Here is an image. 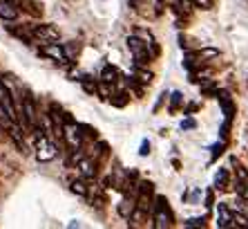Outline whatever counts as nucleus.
Masks as SVG:
<instances>
[{"label":"nucleus","instance_id":"nucleus-1","mask_svg":"<svg viewBox=\"0 0 248 229\" xmlns=\"http://www.w3.org/2000/svg\"><path fill=\"white\" fill-rule=\"evenodd\" d=\"M177 218L170 202H168L166 195H155V207H152V227L155 229H168L174 227Z\"/></svg>","mask_w":248,"mask_h":229},{"label":"nucleus","instance_id":"nucleus-2","mask_svg":"<svg viewBox=\"0 0 248 229\" xmlns=\"http://www.w3.org/2000/svg\"><path fill=\"white\" fill-rule=\"evenodd\" d=\"M127 50H130V54H132L134 59V65H148L155 56H152L150 47H148V43L143 41V38H139V36H127Z\"/></svg>","mask_w":248,"mask_h":229},{"label":"nucleus","instance_id":"nucleus-3","mask_svg":"<svg viewBox=\"0 0 248 229\" xmlns=\"http://www.w3.org/2000/svg\"><path fill=\"white\" fill-rule=\"evenodd\" d=\"M41 54L47 56V59L56 61L58 65H69L72 63V59H69L67 52H65V45H58V43H45V45H41Z\"/></svg>","mask_w":248,"mask_h":229},{"label":"nucleus","instance_id":"nucleus-4","mask_svg":"<svg viewBox=\"0 0 248 229\" xmlns=\"http://www.w3.org/2000/svg\"><path fill=\"white\" fill-rule=\"evenodd\" d=\"M36 158H38V162H52L56 158V146L47 140V135L36 137Z\"/></svg>","mask_w":248,"mask_h":229},{"label":"nucleus","instance_id":"nucleus-5","mask_svg":"<svg viewBox=\"0 0 248 229\" xmlns=\"http://www.w3.org/2000/svg\"><path fill=\"white\" fill-rule=\"evenodd\" d=\"M31 32H34L36 43H54L58 41V30L49 23H38L31 25Z\"/></svg>","mask_w":248,"mask_h":229},{"label":"nucleus","instance_id":"nucleus-6","mask_svg":"<svg viewBox=\"0 0 248 229\" xmlns=\"http://www.w3.org/2000/svg\"><path fill=\"white\" fill-rule=\"evenodd\" d=\"M65 144H67V148L72 151V148H83V133H81V126L78 123H67L65 126Z\"/></svg>","mask_w":248,"mask_h":229},{"label":"nucleus","instance_id":"nucleus-7","mask_svg":"<svg viewBox=\"0 0 248 229\" xmlns=\"http://www.w3.org/2000/svg\"><path fill=\"white\" fill-rule=\"evenodd\" d=\"M217 99H219V106H221L224 117L226 119H235L237 104H235V99L231 97V92H228V90H219V92H217Z\"/></svg>","mask_w":248,"mask_h":229},{"label":"nucleus","instance_id":"nucleus-8","mask_svg":"<svg viewBox=\"0 0 248 229\" xmlns=\"http://www.w3.org/2000/svg\"><path fill=\"white\" fill-rule=\"evenodd\" d=\"M20 16V7L16 5V0H0V20L14 23Z\"/></svg>","mask_w":248,"mask_h":229},{"label":"nucleus","instance_id":"nucleus-9","mask_svg":"<svg viewBox=\"0 0 248 229\" xmlns=\"http://www.w3.org/2000/svg\"><path fill=\"white\" fill-rule=\"evenodd\" d=\"M7 32H9L12 36H16L18 41L27 43V45H34V43H36L31 27H23V25H7Z\"/></svg>","mask_w":248,"mask_h":229},{"label":"nucleus","instance_id":"nucleus-10","mask_svg":"<svg viewBox=\"0 0 248 229\" xmlns=\"http://www.w3.org/2000/svg\"><path fill=\"white\" fill-rule=\"evenodd\" d=\"M134 209H137V198H134V195H123L121 202L116 205V213H119L123 220H130Z\"/></svg>","mask_w":248,"mask_h":229},{"label":"nucleus","instance_id":"nucleus-11","mask_svg":"<svg viewBox=\"0 0 248 229\" xmlns=\"http://www.w3.org/2000/svg\"><path fill=\"white\" fill-rule=\"evenodd\" d=\"M16 5L23 9L25 14H29L31 18H41L43 16V5L36 0H16Z\"/></svg>","mask_w":248,"mask_h":229},{"label":"nucleus","instance_id":"nucleus-12","mask_svg":"<svg viewBox=\"0 0 248 229\" xmlns=\"http://www.w3.org/2000/svg\"><path fill=\"white\" fill-rule=\"evenodd\" d=\"M217 225L219 227H231L232 225V211L224 202H219V207H217Z\"/></svg>","mask_w":248,"mask_h":229},{"label":"nucleus","instance_id":"nucleus-13","mask_svg":"<svg viewBox=\"0 0 248 229\" xmlns=\"http://www.w3.org/2000/svg\"><path fill=\"white\" fill-rule=\"evenodd\" d=\"M231 189V171L219 169V173L215 176V191H228Z\"/></svg>","mask_w":248,"mask_h":229},{"label":"nucleus","instance_id":"nucleus-14","mask_svg":"<svg viewBox=\"0 0 248 229\" xmlns=\"http://www.w3.org/2000/svg\"><path fill=\"white\" fill-rule=\"evenodd\" d=\"M114 108H125L130 104V92L127 90H119V92H112V97L108 99Z\"/></svg>","mask_w":248,"mask_h":229},{"label":"nucleus","instance_id":"nucleus-15","mask_svg":"<svg viewBox=\"0 0 248 229\" xmlns=\"http://www.w3.org/2000/svg\"><path fill=\"white\" fill-rule=\"evenodd\" d=\"M199 90H202L203 97H217L219 86H217V81H215V79H203V81L199 83Z\"/></svg>","mask_w":248,"mask_h":229},{"label":"nucleus","instance_id":"nucleus-16","mask_svg":"<svg viewBox=\"0 0 248 229\" xmlns=\"http://www.w3.org/2000/svg\"><path fill=\"white\" fill-rule=\"evenodd\" d=\"M78 81H81L85 94H90V97H98V81H94L92 76H83V79H78Z\"/></svg>","mask_w":248,"mask_h":229},{"label":"nucleus","instance_id":"nucleus-17","mask_svg":"<svg viewBox=\"0 0 248 229\" xmlns=\"http://www.w3.org/2000/svg\"><path fill=\"white\" fill-rule=\"evenodd\" d=\"M181 106H184V94L172 92L170 94V106H168V112H170V115H177V112L181 110Z\"/></svg>","mask_w":248,"mask_h":229},{"label":"nucleus","instance_id":"nucleus-18","mask_svg":"<svg viewBox=\"0 0 248 229\" xmlns=\"http://www.w3.org/2000/svg\"><path fill=\"white\" fill-rule=\"evenodd\" d=\"M69 189H72V194L81 195V198H87V195H90V189H87V184H85V177H83V180H72Z\"/></svg>","mask_w":248,"mask_h":229},{"label":"nucleus","instance_id":"nucleus-19","mask_svg":"<svg viewBox=\"0 0 248 229\" xmlns=\"http://www.w3.org/2000/svg\"><path fill=\"white\" fill-rule=\"evenodd\" d=\"M101 79L114 86V83H116V79H119V70H116L114 65H105L103 70H101Z\"/></svg>","mask_w":248,"mask_h":229},{"label":"nucleus","instance_id":"nucleus-20","mask_svg":"<svg viewBox=\"0 0 248 229\" xmlns=\"http://www.w3.org/2000/svg\"><path fill=\"white\" fill-rule=\"evenodd\" d=\"M179 45H181V50H199L202 47V43L197 41V38H190V36H186V34H179Z\"/></svg>","mask_w":248,"mask_h":229},{"label":"nucleus","instance_id":"nucleus-21","mask_svg":"<svg viewBox=\"0 0 248 229\" xmlns=\"http://www.w3.org/2000/svg\"><path fill=\"white\" fill-rule=\"evenodd\" d=\"M226 146H228V141H224V140H219L217 144H213V148H210V162H217V159L226 153Z\"/></svg>","mask_w":248,"mask_h":229},{"label":"nucleus","instance_id":"nucleus-22","mask_svg":"<svg viewBox=\"0 0 248 229\" xmlns=\"http://www.w3.org/2000/svg\"><path fill=\"white\" fill-rule=\"evenodd\" d=\"M134 76H137L139 81H143L145 86H148V83L155 79V74H152L150 70H143V65H134Z\"/></svg>","mask_w":248,"mask_h":229},{"label":"nucleus","instance_id":"nucleus-23","mask_svg":"<svg viewBox=\"0 0 248 229\" xmlns=\"http://www.w3.org/2000/svg\"><path fill=\"white\" fill-rule=\"evenodd\" d=\"M98 97H101V99H110L112 97V83H108V81H103V79H101V81H98Z\"/></svg>","mask_w":248,"mask_h":229},{"label":"nucleus","instance_id":"nucleus-24","mask_svg":"<svg viewBox=\"0 0 248 229\" xmlns=\"http://www.w3.org/2000/svg\"><path fill=\"white\" fill-rule=\"evenodd\" d=\"M78 126H81L83 137H87V140H94V141L98 140V130L94 128V126H90V123H78Z\"/></svg>","mask_w":248,"mask_h":229},{"label":"nucleus","instance_id":"nucleus-25","mask_svg":"<svg viewBox=\"0 0 248 229\" xmlns=\"http://www.w3.org/2000/svg\"><path fill=\"white\" fill-rule=\"evenodd\" d=\"M231 126H232V119H226L224 117V123H221V128H219V135L224 141L231 140Z\"/></svg>","mask_w":248,"mask_h":229},{"label":"nucleus","instance_id":"nucleus-26","mask_svg":"<svg viewBox=\"0 0 248 229\" xmlns=\"http://www.w3.org/2000/svg\"><path fill=\"white\" fill-rule=\"evenodd\" d=\"M192 7H197V9H203V12H210L215 7V0H190Z\"/></svg>","mask_w":248,"mask_h":229},{"label":"nucleus","instance_id":"nucleus-27","mask_svg":"<svg viewBox=\"0 0 248 229\" xmlns=\"http://www.w3.org/2000/svg\"><path fill=\"white\" fill-rule=\"evenodd\" d=\"M184 227L192 229V227H206V218H190V220H186Z\"/></svg>","mask_w":248,"mask_h":229},{"label":"nucleus","instance_id":"nucleus-28","mask_svg":"<svg viewBox=\"0 0 248 229\" xmlns=\"http://www.w3.org/2000/svg\"><path fill=\"white\" fill-rule=\"evenodd\" d=\"M168 97H170V94H168V92H161V94H159V99H156V104H155V108H152V112H159V110H161Z\"/></svg>","mask_w":248,"mask_h":229},{"label":"nucleus","instance_id":"nucleus-29","mask_svg":"<svg viewBox=\"0 0 248 229\" xmlns=\"http://www.w3.org/2000/svg\"><path fill=\"white\" fill-rule=\"evenodd\" d=\"M195 128H197V122L192 117H186L181 122V130H195Z\"/></svg>","mask_w":248,"mask_h":229},{"label":"nucleus","instance_id":"nucleus-30","mask_svg":"<svg viewBox=\"0 0 248 229\" xmlns=\"http://www.w3.org/2000/svg\"><path fill=\"white\" fill-rule=\"evenodd\" d=\"M139 155H141V158H145V155H150V141H148V140H143V141H141V148H139Z\"/></svg>","mask_w":248,"mask_h":229},{"label":"nucleus","instance_id":"nucleus-31","mask_svg":"<svg viewBox=\"0 0 248 229\" xmlns=\"http://www.w3.org/2000/svg\"><path fill=\"white\" fill-rule=\"evenodd\" d=\"M213 205H215V191L210 189V191H206V207L210 209Z\"/></svg>","mask_w":248,"mask_h":229},{"label":"nucleus","instance_id":"nucleus-32","mask_svg":"<svg viewBox=\"0 0 248 229\" xmlns=\"http://www.w3.org/2000/svg\"><path fill=\"white\" fill-rule=\"evenodd\" d=\"M199 110V104H188V108L184 110V115H192V112Z\"/></svg>","mask_w":248,"mask_h":229},{"label":"nucleus","instance_id":"nucleus-33","mask_svg":"<svg viewBox=\"0 0 248 229\" xmlns=\"http://www.w3.org/2000/svg\"><path fill=\"white\" fill-rule=\"evenodd\" d=\"M125 177H132V180H139V173L134 169H127L125 171Z\"/></svg>","mask_w":248,"mask_h":229}]
</instances>
